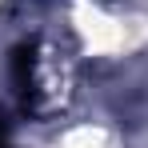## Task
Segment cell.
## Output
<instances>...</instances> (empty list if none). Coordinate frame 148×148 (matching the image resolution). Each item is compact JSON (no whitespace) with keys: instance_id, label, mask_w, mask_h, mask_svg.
<instances>
[{"instance_id":"cell-1","label":"cell","mask_w":148,"mask_h":148,"mask_svg":"<svg viewBox=\"0 0 148 148\" xmlns=\"http://www.w3.org/2000/svg\"><path fill=\"white\" fill-rule=\"evenodd\" d=\"M0 148H4V124H0Z\"/></svg>"}]
</instances>
